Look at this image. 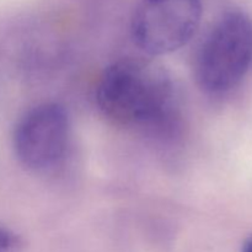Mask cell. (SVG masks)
<instances>
[{"mask_svg":"<svg viewBox=\"0 0 252 252\" xmlns=\"http://www.w3.org/2000/svg\"><path fill=\"white\" fill-rule=\"evenodd\" d=\"M69 137L65 110L57 103H43L29 111L16 125L15 154L27 169L46 170L63 158Z\"/></svg>","mask_w":252,"mask_h":252,"instance_id":"obj_4","label":"cell"},{"mask_svg":"<svg viewBox=\"0 0 252 252\" xmlns=\"http://www.w3.org/2000/svg\"><path fill=\"white\" fill-rule=\"evenodd\" d=\"M241 252H252V236L246 239L245 243H244L243 245V250H241Z\"/></svg>","mask_w":252,"mask_h":252,"instance_id":"obj_6","label":"cell"},{"mask_svg":"<svg viewBox=\"0 0 252 252\" xmlns=\"http://www.w3.org/2000/svg\"><path fill=\"white\" fill-rule=\"evenodd\" d=\"M201 17V0H140L130 25L133 39L153 56L171 53L192 38Z\"/></svg>","mask_w":252,"mask_h":252,"instance_id":"obj_3","label":"cell"},{"mask_svg":"<svg viewBox=\"0 0 252 252\" xmlns=\"http://www.w3.org/2000/svg\"><path fill=\"white\" fill-rule=\"evenodd\" d=\"M252 64V20L229 10L216 21L196 59V79L208 93H224L238 85Z\"/></svg>","mask_w":252,"mask_h":252,"instance_id":"obj_2","label":"cell"},{"mask_svg":"<svg viewBox=\"0 0 252 252\" xmlns=\"http://www.w3.org/2000/svg\"><path fill=\"white\" fill-rule=\"evenodd\" d=\"M97 103L103 115L118 125L160 127L171 115V80L153 62L121 59L103 73Z\"/></svg>","mask_w":252,"mask_h":252,"instance_id":"obj_1","label":"cell"},{"mask_svg":"<svg viewBox=\"0 0 252 252\" xmlns=\"http://www.w3.org/2000/svg\"><path fill=\"white\" fill-rule=\"evenodd\" d=\"M20 249V239L9 229L0 226V252H17Z\"/></svg>","mask_w":252,"mask_h":252,"instance_id":"obj_5","label":"cell"}]
</instances>
